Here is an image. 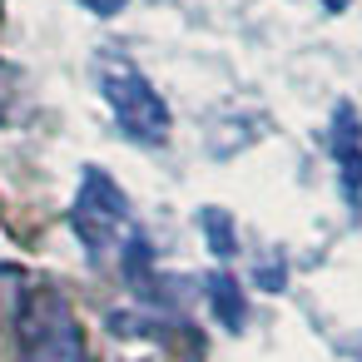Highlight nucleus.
Listing matches in <instances>:
<instances>
[{
    "label": "nucleus",
    "instance_id": "nucleus-9",
    "mask_svg": "<svg viewBox=\"0 0 362 362\" xmlns=\"http://www.w3.org/2000/svg\"><path fill=\"white\" fill-rule=\"evenodd\" d=\"M347 6H352V0H322V11H327V16H342Z\"/></svg>",
    "mask_w": 362,
    "mask_h": 362
},
{
    "label": "nucleus",
    "instance_id": "nucleus-6",
    "mask_svg": "<svg viewBox=\"0 0 362 362\" xmlns=\"http://www.w3.org/2000/svg\"><path fill=\"white\" fill-rule=\"evenodd\" d=\"M199 233L214 243L218 258H233V253H238V243H233V218H228L223 209H199Z\"/></svg>",
    "mask_w": 362,
    "mask_h": 362
},
{
    "label": "nucleus",
    "instance_id": "nucleus-5",
    "mask_svg": "<svg viewBox=\"0 0 362 362\" xmlns=\"http://www.w3.org/2000/svg\"><path fill=\"white\" fill-rule=\"evenodd\" d=\"M204 298H209V313L218 317V327H228V332H243V322H248V308H243V288H238V278H228V273H214V278L204 283Z\"/></svg>",
    "mask_w": 362,
    "mask_h": 362
},
{
    "label": "nucleus",
    "instance_id": "nucleus-2",
    "mask_svg": "<svg viewBox=\"0 0 362 362\" xmlns=\"http://www.w3.org/2000/svg\"><path fill=\"white\" fill-rule=\"evenodd\" d=\"M70 228H75V238H80V248H85V258H90L95 268H105L110 258L119 263L124 248L139 238L134 214H129V199H124L119 184H115L105 169H95V164H85L80 194H75V209H70Z\"/></svg>",
    "mask_w": 362,
    "mask_h": 362
},
{
    "label": "nucleus",
    "instance_id": "nucleus-1",
    "mask_svg": "<svg viewBox=\"0 0 362 362\" xmlns=\"http://www.w3.org/2000/svg\"><path fill=\"white\" fill-rule=\"evenodd\" d=\"M95 75H100V95H105V105H110V115H115V124H119V134L129 144L154 149V144L169 139V124H174L169 105H164V95L149 85V75L129 55L105 50L100 65H95Z\"/></svg>",
    "mask_w": 362,
    "mask_h": 362
},
{
    "label": "nucleus",
    "instance_id": "nucleus-4",
    "mask_svg": "<svg viewBox=\"0 0 362 362\" xmlns=\"http://www.w3.org/2000/svg\"><path fill=\"white\" fill-rule=\"evenodd\" d=\"M327 154H332V164H337V184H342L347 214L357 218V214H362V119H357L352 105H337V110H332Z\"/></svg>",
    "mask_w": 362,
    "mask_h": 362
},
{
    "label": "nucleus",
    "instance_id": "nucleus-3",
    "mask_svg": "<svg viewBox=\"0 0 362 362\" xmlns=\"http://www.w3.org/2000/svg\"><path fill=\"white\" fill-rule=\"evenodd\" d=\"M21 362H85V332L55 288L35 293L21 313Z\"/></svg>",
    "mask_w": 362,
    "mask_h": 362
},
{
    "label": "nucleus",
    "instance_id": "nucleus-8",
    "mask_svg": "<svg viewBox=\"0 0 362 362\" xmlns=\"http://www.w3.org/2000/svg\"><path fill=\"white\" fill-rule=\"evenodd\" d=\"M258 283H263V288H278V283H283V268H278V263H263V268H258Z\"/></svg>",
    "mask_w": 362,
    "mask_h": 362
},
{
    "label": "nucleus",
    "instance_id": "nucleus-7",
    "mask_svg": "<svg viewBox=\"0 0 362 362\" xmlns=\"http://www.w3.org/2000/svg\"><path fill=\"white\" fill-rule=\"evenodd\" d=\"M80 6H85V11H95V16H119L129 0H80Z\"/></svg>",
    "mask_w": 362,
    "mask_h": 362
}]
</instances>
